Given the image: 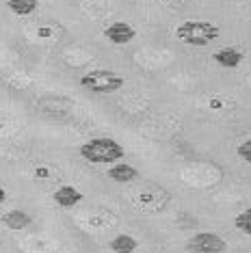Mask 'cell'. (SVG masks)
Returning <instances> with one entry per match:
<instances>
[{"mask_svg": "<svg viewBox=\"0 0 251 253\" xmlns=\"http://www.w3.org/2000/svg\"><path fill=\"white\" fill-rule=\"evenodd\" d=\"M212 59L219 63L221 67H227V70H234L243 63V52L236 48H221L212 54Z\"/></svg>", "mask_w": 251, "mask_h": 253, "instance_id": "7", "label": "cell"}, {"mask_svg": "<svg viewBox=\"0 0 251 253\" xmlns=\"http://www.w3.org/2000/svg\"><path fill=\"white\" fill-rule=\"evenodd\" d=\"M52 197H54V201L61 206V208H72V206H76L78 201H83V193L78 191V188L70 186V184H65V186L56 188Z\"/></svg>", "mask_w": 251, "mask_h": 253, "instance_id": "6", "label": "cell"}, {"mask_svg": "<svg viewBox=\"0 0 251 253\" xmlns=\"http://www.w3.org/2000/svg\"><path fill=\"white\" fill-rule=\"evenodd\" d=\"M225 240L214 232H199L193 238H188L186 251L188 253H223L225 251Z\"/></svg>", "mask_w": 251, "mask_h": 253, "instance_id": "4", "label": "cell"}, {"mask_svg": "<svg viewBox=\"0 0 251 253\" xmlns=\"http://www.w3.org/2000/svg\"><path fill=\"white\" fill-rule=\"evenodd\" d=\"M108 177L119 182V184H128V182H132L139 177V171L130 165H117V167H111V169H108Z\"/></svg>", "mask_w": 251, "mask_h": 253, "instance_id": "9", "label": "cell"}, {"mask_svg": "<svg viewBox=\"0 0 251 253\" xmlns=\"http://www.w3.org/2000/svg\"><path fill=\"white\" fill-rule=\"evenodd\" d=\"M31 221L33 218L26 214V212H22V210H9L7 214H2V223L7 225L9 229H24V227H28L31 225Z\"/></svg>", "mask_w": 251, "mask_h": 253, "instance_id": "8", "label": "cell"}, {"mask_svg": "<svg viewBox=\"0 0 251 253\" xmlns=\"http://www.w3.org/2000/svg\"><path fill=\"white\" fill-rule=\"evenodd\" d=\"M104 37L115 45H124V43H130L136 37V31L128 22H113L108 28H104Z\"/></svg>", "mask_w": 251, "mask_h": 253, "instance_id": "5", "label": "cell"}, {"mask_svg": "<svg viewBox=\"0 0 251 253\" xmlns=\"http://www.w3.org/2000/svg\"><path fill=\"white\" fill-rule=\"evenodd\" d=\"M236 227L241 229L243 234H247V236H251V208L249 210H245V212H241V214L236 216Z\"/></svg>", "mask_w": 251, "mask_h": 253, "instance_id": "12", "label": "cell"}, {"mask_svg": "<svg viewBox=\"0 0 251 253\" xmlns=\"http://www.w3.org/2000/svg\"><path fill=\"white\" fill-rule=\"evenodd\" d=\"M81 87L91 93H115L124 87V78L111 70H93L81 78Z\"/></svg>", "mask_w": 251, "mask_h": 253, "instance_id": "3", "label": "cell"}, {"mask_svg": "<svg viewBox=\"0 0 251 253\" xmlns=\"http://www.w3.org/2000/svg\"><path fill=\"white\" fill-rule=\"evenodd\" d=\"M7 7L15 15H31L37 9V0H9Z\"/></svg>", "mask_w": 251, "mask_h": 253, "instance_id": "11", "label": "cell"}, {"mask_svg": "<svg viewBox=\"0 0 251 253\" xmlns=\"http://www.w3.org/2000/svg\"><path fill=\"white\" fill-rule=\"evenodd\" d=\"M175 37L186 45H208L219 37V26L206 20H188L175 28Z\"/></svg>", "mask_w": 251, "mask_h": 253, "instance_id": "1", "label": "cell"}, {"mask_svg": "<svg viewBox=\"0 0 251 253\" xmlns=\"http://www.w3.org/2000/svg\"><path fill=\"white\" fill-rule=\"evenodd\" d=\"M111 249L115 253H132L136 249V240L128 234H119L111 240Z\"/></svg>", "mask_w": 251, "mask_h": 253, "instance_id": "10", "label": "cell"}, {"mask_svg": "<svg viewBox=\"0 0 251 253\" xmlns=\"http://www.w3.org/2000/svg\"><path fill=\"white\" fill-rule=\"evenodd\" d=\"M4 199H7V193H4V188H0V204H4Z\"/></svg>", "mask_w": 251, "mask_h": 253, "instance_id": "14", "label": "cell"}, {"mask_svg": "<svg viewBox=\"0 0 251 253\" xmlns=\"http://www.w3.org/2000/svg\"><path fill=\"white\" fill-rule=\"evenodd\" d=\"M236 152H238V156H241L243 160H247V163H251V139H247L245 143H241Z\"/></svg>", "mask_w": 251, "mask_h": 253, "instance_id": "13", "label": "cell"}, {"mask_svg": "<svg viewBox=\"0 0 251 253\" xmlns=\"http://www.w3.org/2000/svg\"><path fill=\"white\" fill-rule=\"evenodd\" d=\"M124 154L126 149L113 139H93L81 147V156L89 160V163H98V165L117 163V160L124 158Z\"/></svg>", "mask_w": 251, "mask_h": 253, "instance_id": "2", "label": "cell"}]
</instances>
